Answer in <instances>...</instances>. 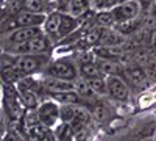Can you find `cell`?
I'll use <instances>...</instances> for the list:
<instances>
[{"label":"cell","instance_id":"cell-1","mask_svg":"<svg viewBox=\"0 0 156 141\" xmlns=\"http://www.w3.org/2000/svg\"><path fill=\"white\" fill-rule=\"evenodd\" d=\"M2 111L9 121V127L16 125L23 116V105L19 97V89L16 83H3L2 85Z\"/></svg>","mask_w":156,"mask_h":141},{"label":"cell","instance_id":"cell-2","mask_svg":"<svg viewBox=\"0 0 156 141\" xmlns=\"http://www.w3.org/2000/svg\"><path fill=\"white\" fill-rule=\"evenodd\" d=\"M42 75H50V77H56V79L75 82L80 77V69H78V65L72 55L70 57L64 55L58 58H51L50 63L45 66V69L42 71Z\"/></svg>","mask_w":156,"mask_h":141},{"label":"cell","instance_id":"cell-3","mask_svg":"<svg viewBox=\"0 0 156 141\" xmlns=\"http://www.w3.org/2000/svg\"><path fill=\"white\" fill-rule=\"evenodd\" d=\"M51 52L44 54H28V55H14V66L22 75H39L50 63Z\"/></svg>","mask_w":156,"mask_h":141},{"label":"cell","instance_id":"cell-4","mask_svg":"<svg viewBox=\"0 0 156 141\" xmlns=\"http://www.w3.org/2000/svg\"><path fill=\"white\" fill-rule=\"evenodd\" d=\"M55 47L53 41L42 32L41 35H37L34 38H31L30 41L22 43L17 46L9 47L6 52L12 54V55H28V54H44V52H51Z\"/></svg>","mask_w":156,"mask_h":141},{"label":"cell","instance_id":"cell-5","mask_svg":"<svg viewBox=\"0 0 156 141\" xmlns=\"http://www.w3.org/2000/svg\"><path fill=\"white\" fill-rule=\"evenodd\" d=\"M106 96L115 102H128L131 91L129 85L123 79V75H109L106 77Z\"/></svg>","mask_w":156,"mask_h":141},{"label":"cell","instance_id":"cell-6","mask_svg":"<svg viewBox=\"0 0 156 141\" xmlns=\"http://www.w3.org/2000/svg\"><path fill=\"white\" fill-rule=\"evenodd\" d=\"M36 111H37L39 122L48 127V129H53L59 122V104L53 99L41 100V104L36 108Z\"/></svg>","mask_w":156,"mask_h":141},{"label":"cell","instance_id":"cell-7","mask_svg":"<svg viewBox=\"0 0 156 141\" xmlns=\"http://www.w3.org/2000/svg\"><path fill=\"white\" fill-rule=\"evenodd\" d=\"M115 22H122L128 19H134L142 16V8L137 0H128V2H120L114 8H111Z\"/></svg>","mask_w":156,"mask_h":141},{"label":"cell","instance_id":"cell-8","mask_svg":"<svg viewBox=\"0 0 156 141\" xmlns=\"http://www.w3.org/2000/svg\"><path fill=\"white\" fill-rule=\"evenodd\" d=\"M47 14L41 13H31L27 9H20L17 14L12 16V27H42Z\"/></svg>","mask_w":156,"mask_h":141},{"label":"cell","instance_id":"cell-9","mask_svg":"<svg viewBox=\"0 0 156 141\" xmlns=\"http://www.w3.org/2000/svg\"><path fill=\"white\" fill-rule=\"evenodd\" d=\"M122 75H123V79L128 82V85H133L136 88L144 86L147 83V80H148L147 69L144 66L134 65V63H129L128 66H125Z\"/></svg>","mask_w":156,"mask_h":141},{"label":"cell","instance_id":"cell-10","mask_svg":"<svg viewBox=\"0 0 156 141\" xmlns=\"http://www.w3.org/2000/svg\"><path fill=\"white\" fill-rule=\"evenodd\" d=\"M59 22H61V11L53 9V11L47 13L45 20H44V24H42V32L50 38L51 41H53L55 46H56V43H58V28H59Z\"/></svg>","mask_w":156,"mask_h":141},{"label":"cell","instance_id":"cell-11","mask_svg":"<svg viewBox=\"0 0 156 141\" xmlns=\"http://www.w3.org/2000/svg\"><path fill=\"white\" fill-rule=\"evenodd\" d=\"M78 28H80V19L70 14V13H61V22H59V28H58V43L62 38L69 36Z\"/></svg>","mask_w":156,"mask_h":141},{"label":"cell","instance_id":"cell-12","mask_svg":"<svg viewBox=\"0 0 156 141\" xmlns=\"http://www.w3.org/2000/svg\"><path fill=\"white\" fill-rule=\"evenodd\" d=\"M142 20H144V14L134 17V19H128V20H122V22H115L114 28L119 32L120 35H123L125 38L139 33V30L142 28Z\"/></svg>","mask_w":156,"mask_h":141},{"label":"cell","instance_id":"cell-13","mask_svg":"<svg viewBox=\"0 0 156 141\" xmlns=\"http://www.w3.org/2000/svg\"><path fill=\"white\" fill-rule=\"evenodd\" d=\"M73 89L78 93V96H80L84 102V105L87 104H92L94 100L98 99V96L92 91V88L89 86V83L83 79V77H78V79L73 82Z\"/></svg>","mask_w":156,"mask_h":141},{"label":"cell","instance_id":"cell-14","mask_svg":"<svg viewBox=\"0 0 156 141\" xmlns=\"http://www.w3.org/2000/svg\"><path fill=\"white\" fill-rule=\"evenodd\" d=\"M97 66L101 72V75L105 77H109V75H122L123 74V65L117 60H101V58H97L95 60Z\"/></svg>","mask_w":156,"mask_h":141},{"label":"cell","instance_id":"cell-15","mask_svg":"<svg viewBox=\"0 0 156 141\" xmlns=\"http://www.w3.org/2000/svg\"><path fill=\"white\" fill-rule=\"evenodd\" d=\"M125 39H126V38L123 35H120L114 27L103 28V33H101L98 46H123Z\"/></svg>","mask_w":156,"mask_h":141},{"label":"cell","instance_id":"cell-16","mask_svg":"<svg viewBox=\"0 0 156 141\" xmlns=\"http://www.w3.org/2000/svg\"><path fill=\"white\" fill-rule=\"evenodd\" d=\"M89 111L92 114V119L97 121V122H103L109 118V105L101 97H98L97 100H94L92 104H90Z\"/></svg>","mask_w":156,"mask_h":141},{"label":"cell","instance_id":"cell-17","mask_svg":"<svg viewBox=\"0 0 156 141\" xmlns=\"http://www.w3.org/2000/svg\"><path fill=\"white\" fill-rule=\"evenodd\" d=\"M19 97L25 110H36L39 104H41L39 94L36 91H31V89H19Z\"/></svg>","mask_w":156,"mask_h":141},{"label":"cell","instance_id":"cell-18","mask_svg":"<svg viewBox=\"0 0 156 141\" xmlns=\"http://www.w3.org/2000/svg\"><path fill=\"white\" fill-rule=\"evenodd\" d=\"M50 3H51V0H23V9L31 11V13L47 14V13L53 11Z\"/></svg>","mask_w":156,"mask_h":141},{"label":"cell","instance_id":"cell-19","mask_svg":"<svg viewBox=\"0 0 156 141\" xmlns=\"http://www.w3.org/2000/svg\"><path fill=\"white\" fill-rule=\"evenodd\" d=\"M95 24L103 28H111L115 25V19L111 9H98L95 13Z\"/></svg>","mask_w":156,"mask_h":141},{"label":"cell","instance_id":"cell-20","mask_svg":"<svg viewBox=\"0 0 156 141\" xmlns=\"http://www.w3.org/2000/svg\"><path fill=\"white\" fill-rule=\"evenodd\" d=\"M89 86L92 88V91L98 96V97H105L106 96V77L105 75H98V77H92V79H84Z\"/></svg>","mask_w":156,"mask_h":141},{"label":"cell","instance_id":"cell-21","mask_svg":"<svg viewBox=\"0 0 156 141\" xmlns=\"http://www.w3.org/2000/svg\"><path fill=\"white\" fill-rule=\"evenodd\" d=\"M78 105H69V104H59V121L70 124L75 118Z\"/></svg>","mask_w":156,"mask_h":141},{"label":"cell","instance_id":"cell-22","mask_svg":"<svg viewBox=\"0 0 156 141\" xmlns=\"http://www.w3.org/2000/svg\"><path fill=\"white\" fill-rule=\"evenodd\" d=\"M78 69H80V77H83V79H92V77L101 75V72H100V69H98L95 61L86 63V65H80Z\"/></svg>","mask_w":156,"mask_h":141},{"label":"cell","instance_id":"cell-23","mask_svg":"<svg viewBox=\"0 0 156 141\" xmlns=\"http://www.w3.org/2000/svg\"><path fill=\"white\" fill-rule=\"evenodd\" d=\"M2 141H30V139L25 138L16 127H9L8 132L5 133V136L2 138Z\"/></svg>","mask_w":156,"mask_h":141},{"label":"cell","instance_id":"cell-24","mask_svg":"<svg viewBox=\"0 0 156 141\" xmlns=\"http://www.w3.org/2000/svg\"><path fill=\"white\" fill-rule=\"evenodd\" d=\"M117 3H119V0H94V2H90V6L98 11V9H111Z\"/></svg>","mask_w":156,"mask_h":141},{"label":"cell","instance_id":"cell-25","mask_svg":"<svg viewBox=\"0 0 156 141\" xmlns=\"http://www.w3.org/2000/svg\"><path fill=\"white\" fill-rule=\"evenodd\" d=\"M73 138L76 141H90V138H92V130H90V125L87 127H83L81 130H78L73 133Z\"/></svg>","mask_w":156,"mask_h":141},{"label":"cell","instance_id":"cell-26","mask_svg":"<svg viewBox=\"0 0 156 141\" xmlns=\"http://www.w3.org/2000/svg\"><path fill=\"white\" fill-rule=\"evenodd\" d=\"M8 129H9V121L5 116V113L2 111V108H0V139L5 136V133L8 132Z\"/></svg>","mask_w":156,"mask_h":141},{"label":"cell","instance_id":"cell-27","mask_svg":"<svg viewBox=\"0 0 156 141\" xmlns=\"http://www.w3.org/2000/svg\"><path fill=\"white\" fill-rule=\"evenodd\" d=\"M137 2H139V5H140V8H142V14H147L148 9H150V6H151L153 0H137Z\"/></svg>","mask_w":156,"mask_h":141},{"label":"cell","instance_id":"cell-28","mask_svg":"<svg viewBox=\"0 0 156 141\" xmlns=\"http://www.w3.org/2000/svg\"><path fill=\"white\" fill-rule=\"evenodd\" d=\"M147 14H150L151 17H156V0H153V2H151V6H150Z\"/></svg>","mask_w":156,"mask_h":141},{"label":"cell","instance_id":"cell-29","mask_svg":"<svg viewBox=\"0 0 156 141\" xmlns=\"http://www.w3.org/2000/svg\"><path fill=\"white\" fill-rule=\"evenodd\" d=\"M147 71H151V72H153V77H156V63H153V65H148V66H147Z\"/></svg>","mask_w":156,"mask_h":141},{"label":"cell","instance_id":"cell-30","mask_svg":"<svg viewBox=\"0 0 156 141\" xmlns=\"http://www.w3.org/2000/svg\"><path fill=\"white\" fill-rule=\"evenodd\" d=\"M61 141H76L75 138H67V139H61Z\"/></svg>","mask_w":156,"mask_h":141},{"label":"cell","instance_id":"cell-31","mask_svg":"<svg viewBox=\"0 0 156 141\" xmlns=\"http://www.w3.org/2000/svg\"><path fill=\"white\" fill-rule=\"evenodd\" d=\"M0 107H2V89H0Z\"/></svg>","mask_w":156,"mask_h":141},{"label":"cell","instance_id":"cell-32","mask_svg":"<svg viewBox=\"0 0 156 141\" xmlns=\"http://www.w3.org/2000/svg\"><path fill=\"white\" fill-rule=\"evenodd\" d=\"M2 85H3V82H2V77H0V89H2Z\"/></svg>","mask_w":156,"mask_h":141},{"label":"cell","instance_id":"cell-33","mask_svg":"<svg viewBox=\"0 0 156 141\" xmlns=\"http://www.w3.org/2000/svg\"><path fill=\"white\" fill-rule=\"evenodd\" d=\"M120 2H128V0H119V3H120Z\"/></svg>","mask_w":156,"mask_h":141},{"label":"cell","instance_id":"cell-34","mask_svg":"<svg viewBox=\"0 0 156 141\" xmlns=\"http://www.w3.org/2000/svg\"><path fill=\"white\" fill-rule=\"evenodd\" d=\"M0 141H2V139H0Z\"/></svg>","mask_w":156,"mask_h":141}]
</instances>
